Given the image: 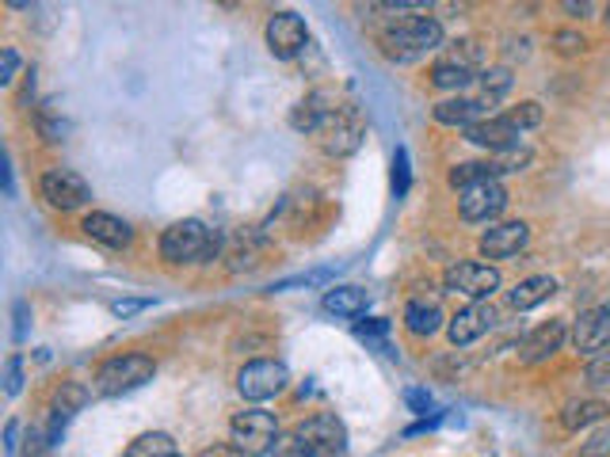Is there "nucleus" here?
Listing matches in <instances>:
<instances>
[{
    "mask_svg": "<svg viewBox=\"0 0 610 457\" xmlns=\"http://www.w3.org/2000/svg\"><path fill=\"white\" fill-rule=\"evenodd\" d=\"M287 385H290V374L279 359H252L245 362L237 374V393L252 404H263L271 401V396L287 393Z\"/></svg>",
    "mask_w": 610,
    "mask_h": 457,
    "instance_id": "423d86ee",
    "label": "nucleus"
},
{
    "mask_svg": "<svg viewBox=\"0 0 610 457\" xmlns=\"http://www.w3.org/2000/svg\"><path fill=\"white\" fill-rule=\"evenodd\" d=\"M496 324V313L493 305H485V301H474V305L458 309V313L446 321V335H451L454 347H469V343H477L480 335H488Z\"/></svg>",
    "mask_w": 610,
    "mask_h": 457,
    "instance_id": "ddd939ff",
    "label": "nucleus"
},
{
    "mask_svg": "<svg viewBox=\"0 0 610 457\" xmlns=\"http://www.w3.org/2000/svg\"><path fill=\"white\" fill-rule=\"evenodd\" d=\"M153 301H145V298H126V301H111V313L115 316H134V313H142V309H149Z\"/></svg>",
    "mask_w": 610,
    "mask_h": 457,
    "instance_id": "58836bf2",
    "label": "nucleus"
},
{
    "mask_svg": "<svg viewBox=\"0 0 610 457\" xmlns=\"http://www.w3.org/2000/svg\"><path fill=\"white\" fill-rule=\"evenodd\" d=\"M271 457H317V454L309 450V446H306L298 435H282V438H279V446H275V454H271Z\"/></svg>",
    "mask_w": 610,
    "mask_h": 457,
    "instance_id": "f704fd0d",
    "label": "nucleus"
},
{
    "mask_svg": "<svg viewBox=\"0 0 610 457\" xmlns=\"http://www.w3.org/2000/svg\"><path fill=\"white\" fill-rule=\"evenodd\" d=\"M378 46H382V54L390 62H416V58L443 46V23L435 15H409V20H397L393 28H385Z\"/></svg>",
    "mask_w": 610,
    "mask_h": 457,
    "instance_id": "f257e3e1",
    "label": "nucleus"
},
{
    "mask_svg": "<svg viewBox=\"0 0 610 457\" xmlns=\"http://www.w3.org/2000/svg\"><path fill=\"white\" fill-rule=\"evenodd\" d=\"M54 446H58V438L50 435L46 424H39V427H31L28 450H23V457H50V454H54Z\"/></svg>",
    "mask_w": 610,
    "mask_h": 457,
    "instance_id": "7c9ffc66",
    "label": "nucleus"
},
{
    "mask_svg": "<svg viewBox=\"0 0 610 457\" xmlns=\"http://www.w3.org/2000/svg\"><path fill=\"white\" fill-rule=\"evenodd\" d=\"M15 69H20V58H15L12 46H4L0 50V89H8L15 81Z\"/></svg>",
    "mask_w": 610,
    "mask_h": 457,
    "instance_id": "e433bc0d",
    "label": "nucleus"
},
{
    "mask_svg": "<svg viewBox=\"0 0 610 457\" xmlns=\"http://www.w3.org/2000/svg\"><path fill=\"white\" fill-rule=\"evenodd\" d=\"M405 401L412 412H420V416H427V408H432V393L427 390H405Z\"/></svg>",
    "mask_w": 610,
    "mask_h": 457,
    "instance_id": "79ce46f5",
    "label": "nucleus"
},
{
    "mask_svg": "<svg viewBox=\"0 0 610 457\" xmlns=\"http://www.w3.org/2000/svg\"><path fill=\"white\" fill-rule=\"evenodd\" d=\"M572 347L580 351V355H591L596 359L599 351L610 347V305H591L583 309V313L572 321Z\"/></svg>",
    "mask_w": 610,
    "mask_h": 457,
    "instance_id": "f8f14e48",
    "label": "nucleus"
},
{
    "mask_svg": "<svg viewBox=\"0 0 610 457\" xmlns=\"http://www.w3.org/2000/svg\"><path fill=\"white\" fill-rule=\"evenodd\" d=\"M443 290L454 298H466L469 305H474V301H485L500 290V271H496L493 263H477V260L451 263L443 271Z\"/></svg>",
    "mask_w": 610,
    "mask_h": 457,
    "instance_id": "39448f33",
    "label": "nucleus"
},
{
    "mask_svg": "<svg viewBox=\"0 0 610 457\" xmlns=\"http://www.w3.org/2000/svg\"><path fill=\"white\" fill-rule=\"evenodd\" d=\"M218 256V232L199 218H184L161 232V260L165 263H206Z\"/></svg>",
    "mask_w": 610,
    "mask_h": 457,
    "instance_id": "f03ea898",
    "label": "nucleus"
},
{
    "mask_svg": "<svg viewBox=\"0 0 610 457\" xmlns=\"http://www.w3.org/2000/svg\"><path fill=\"white\" fill-rule=\"evenodd\" d=\"M89 390H84L81 382H62L54 390V401H50V419H58V424H69V419L76 416V412L89 404Z\"/></svg>",
    "mask_w": 610,
    "mask_h": 457,
    "instance_id": "4be33fe9",
    "label": "nucleus"
},
{
    "mask_svg": "<svg viewBox=\"0 0 610 457\" xmlns=\"http://www.w3.org/2000/svg\"><path fill=\"white\" fill-rule=\"evenodd\" d=\"M488 107H493V103L480 100V96H454V100L435 103L432 115H435V123H443V126H462V131H469V126L493 118L488 115Z\"/></svg>",
    "mask_w": 610,
    "mask_h": 457,
    "instance_id": "dca6fc26",
    "label": "nucleus"
},
{
    "mask_svg": "<svg viewBox=\"0 0 610 457\" xmlns=\"http://www.w3.org/2000/svg\"><path fill=\"white\" fill-rule=\"evenodd\" d=\"M443 58L446 62H454V65H462V69H469V73H485V50H480V42L477 39H462V42H454V46H446L443 50Z\"/></svg>",
    "mask_w": 610,
    "mask_h": 457,
    "instance_id": "bb28decb",
    "label": "nucleus"
},
{
    "mask_svg": "<svg viewBox=\"0 0 610 457\" xmlns=\"http://www.w3.org/2000/svg\"><path fill=\"white\" fill-rule=\"evenodd\" d=\"M565 340H569V324H565V321H546V324H538L535 332L523 335V343H519V362H527V366H538V362L554 359L557 351L565 347Z\"/></svg>",
    "mask_w": 610,
    "mask_h": 457,
    "instance_id": "2eb2a0df",
    "label": "nucleus"
},
{
    "mask_svg": "<svg viewBox=\"0 0 610 457\" xmlns=\"http://www.w3.org/2000/svg\"><path fill=\"white\" fill-rule=\"evenodd\" d=\"M153 374H157V362L149 355H115L107 359L103 366L96 370V377H92V390L100 396H126L134 390H142L145 382H153Z\"/></svg>",
    "mask_w": 610,
    "mask_h": 457,
    "instance_id": "20e7f679",
    "label": "nucleus"
},
{
    "mask_svg": "<svg viewBox=\"0 0 610 457\" xmlns=\"http://www.w3.org/2000/svg\"><path fill=\"white\" fill-rule=\"evenodd\" d=\"M530 240V226L527 221H504V226L485 229V237L477 240V252L485 260H511L527 248Z\"/></svg>",
    "mask_w": 610,
    "mask_h": 457,
    "instance_id": "4468645a",
    "label": "nucleus"
},
{
    "mask_svg": "<svg viewBox=\"0 0 610 457\" xmlns=\"http://www.w3.org/2000/svg\"><path fill=\"white\" fill-rule=\"evenodd\" d=\"M363 123H359V115L351 107H343L337 103L332 107V115L324 118V126L317 131V142H321V149L329 153V157H351V153L363 145Z\"/></svg>",
    "mask_w": 610,
    "mask_h": 457,
    "instance_id": "1a4fd4ad",
    "label": "nucleus"
},
{
    "mask_svg": "<svg viewBox=\"0 0 610 457\" xmlns=\"http://www.w3.org/2000/svg\"><path fill=\"white\" fill-rule=\"evenodd\" d=\"M81 229H84V237L96 240L103 248H131V240H134V229L107 210H92L89 218L81 221Z\"/></svg>",
    "mask_w": 610,
    "mask_h": 457,
    "instance_id": "a211bd4d",
    "label": "nucleus"
},
{
    "mask_svg": "<svg viewBox=\"0 0 610 457\" xmlns=\"http://www.w3.org/2000/svg\"><path fill=\"white\" fill-rule=\"evenodd\" d=\"M279 438V419L263 408H245L229 419V443L245 457H271Z\"/></svg>",
    "mask_w": 610,
    "mask_h": 457,
    "instance_id": "7ed1b4c3",
    "label": "nucleus"
},
{
    "mask_svg": "<svg viewBox=\"0 0 610 457\" xmlns=\"http://www.w3.org/2000/svg\"><path fill=\"white\" fill-rule=\"evenodd\" d=\"M393 184H397V195H405L409 191V153L405 149H397V160H393Z\"/></svg>",
    "mask_w": 610,
    "mask_h": 457,
    "instance_id": "ea45409f",
    "label": "nucleus"
},
{
    "mask_svg": "<svg viewBox=\"0 0 610 457\" xmlns=\"http://www.w3.org/2000/svg\"><path fill=\"white\" fill-rule=\"evenodd\" d=\"M4 450L8 454H20V424H15V419H8V427H4Z\"/></svg>",
    "mask_w": 610,
    "mask_h": 457,
    "instance_id": "37998d69",
    "label": "nucleus"
},
{
    "mask_svg": "<svg viewBox=\"0 0 610 457\" xmlns=\"http://www.w3.org/2000/svg\"><path fill=\"white\" fill-rule=\"evenodd\" d=\"M477 81H480V100L496 103V100L504 96V92L511 89V69H504V65H496V69H485V73H480Z\"/></svg>",
    "mask_w": 610,
    "mask_h": 457,
    "instance_id": "cd10ccee",
    "label": "nucleus"
},
{
    "mask_svg": "<svg viewBox=\"0 0 610 457\" xmlns=\"http://www.w3.org/2000/svg\"><path fill=\"white\" fill-rule=\"evenodd\" d=\"M474 81H477V73L446 62V58H440V62L432 65V84L435 89H443V92H462V89H469Z\"/></svg>",
    "mask_w": 610,
    "mask_h": 457,
    "instance_id": "a878e982",
    "label": "nucleus"
},
{
    "mask_svg": "<svg viewBox=\"0 0 610 457\" xmlns=\"http://www.w3.org/2000/svg\"><path fill=\"white\" fill-rule=\"evenodd\" d=\"M607 404L603 401H569L561 408V427L565 430H583L591 424H603L607 419Z\"/></svg>",
    "mask_w": 610,
    "mask_h": 457,
    "instance_id": "5701e85b",
    "label": "nucleus"
},
{
    "mask_svg": "<svg viewBox=\"0 0 610 457\" xmlns=\"http://www.w3.org/2000/svg\"><path fill=\"white\" fill-rule=\"evenodd\" d=\"M366 305H371V294L363 287H332L321 301L329 316H359L366 313Z\"/></svg>",
    "mask_w": 610,
    "mask_h": 457,
    "instance_id": "412c9836",
    "label": "nucleus"
},
{
    "mask_svg": "<svg viewBox=\"0 0 610 457\" xmlns=\"http://www.w3.org/2000/svg\"><path fill=\"white\" fill-rule=\"evenodd\" d=\"M263 39H268V50L279 62H290L309 46V28L298 12H275L263 28Z\"/></svg>",
    "mask_w": 610,
    "mask_h": 457,
    "instance_id": "9d476101",
    "label": "nucleus"
},
{
    "mask_svg": "<svg viewBox=\"0 0 610 457\" xmlns=\"http://www.w3.org/2000/svg\"><path fill=\"white\" fill-rule=\"evenodd\" d=\"M332 279V271H309V274H290V279L275 282V294H287V290H302V287H324Z\"/></svg>",
    "mask_w": 610,
    "mask_h": 457,
    "instance_id": "c756f323",
    "label": "nucleus"
},
{
    "mask_svg": "<svg viewBox=\"0 0 610 457\" xmlns=\"http://www.w3.org/2000/svg\"><path fill=\"white\" fill-rule=\"evenodd\" d=\"M451 187H458V191H466V187H477V184H488V179H500V172H496L493 160H469V164H454L451 168Z\"/></svg>",
    "mask_w": 610,
    "mask_h": 457,
    "instance_id": "393cba45",
    "label": "nucleus"
},
{
    "mask_svg": "<svg viewBox=\"0 0 610 457\" xmlns=\"http://www.w3.org/2000/svg\"><path fill=\"white\" fill-rule=\"evenodd\" d=\"M294 435L313 450L317 457H348V427L332 412H317V416L302 419Z\"/></svg>",
    "mask_w": 610,
    "mask_h": 457,
    "instance_id": "0eeeda50",
    "label": "nucleus"
},
{
    "mask_svg": "<svg viewBox=\"0 0 610 457\" xmlns=\"http://www.w3.org/2000/svg\"><path fill=\"white\" fill-rule=\"evenodd\" d=\"M20 390H23V359L12 355L4 366V396H20Z\"/></svg>",
    "mask_w": 610,
    "mask_h": 457,
    "instance_id": "72a5a7b5",
    "label": "nucleus"
},
{
    "mask_svg": "<svg viewBox=\"0 0 610 457\" xmlns=\"http://www.w3.org/2000/svg\"><path fill=\"white\" fill-rule=\"evenodd\" d=\"M123 457H184L176 446V438L165 435V430H145V435H137L131 446H126Z\"/></svg>",
    "mask_w": 610,
    "mask_h": 457,
    "instance_id": "b1692460",
    "label": "nucleus"
},
{
    "mask_svg": "<svg viewBox=\"0 0 610 457\" xmlns=\"http://www.w3.org/2000/svg\"><path fill=\"white\" fill-rule=\"evenodd\" d=\"M390 332V321H366V324H355V335L359 340H382Z\"/></svg>",
    "mask_w": 610,
    "mask_h": 457,
    "instance_id": "a19ab883",
    "label": "nucleus"
},
{
    "mask_svg": "<svg viewBox=\"0 0 610 457\" xmlns=\"http://www.w3.org/2000/svg\"><path fill=\"white\" fill-rule=\"evenodd\" d=\"M583 46H588V39H583L580 31H557L554 34V50L557 54H565V58L583 54Z\"/></svg>",
    "mask_w": 610,
    "mask_h": 457,
    "instance_id": "473e14b6",
    "label": "nucleus"
},
{
    "mask_svg": "<svg viewBox=\"0 0 610 457\" xmlns=\"http://www.w3.org/2000/svg\"><path fill=\"white\" fill-rule=\"evenodd\" d=\"M588 382H591V385H610V347H607V351H599V355L591 359V366H588Z\"/></svg>",
    "mask_w": 610,
    "mask_h": 457,
    "instance_id": "c9c22d12",
    "label": "nucleus"
},
{
    "mask_svg": "<svg viewBox=\"0 0 610 457\" xmlns=\"http://www.w3.org/2000/svg\"><path fill=\"white\" fill-rule=\"evenodd\" d=\"M508 118L519 131H530V126H538L542 123V103H535V100H527V103H519V107H511L508 111Z\"/></svg>",
    "mask_w": 610,
    "mask_h": 457,
    "instance_id": "2f4dec72",
    "label": "nucleus"
},
{
    "mask_svg": "<svg viewBox=\"0 0 610 457\" xmlns=\"http://www.w3.org/2000/svg\"><path fill=\"white\" fill-rule=\"evenodd\" d=\"M610 454V430H596L588 438V446L580 450V457H607Z\"/></svg>",
    "mask_w": 610,
    "mask_h": 457,
    "instance_id": "4c0bfd02",
    "label": "nucleus"
},
{
    "mask_svg": "<svg viewBox=\"0 0 610 457\" xmlns=\"http://www.w3.org/2000/svg\"><path fill=\"white\" fill-rule=\"evenodd\" d=\"M603 20H607V23H610V4H607V15H603Z\"/></svg>",
    "mask_w": 610,
    "mask_h": 457,
    "instance_id": "c03bdc74",
    "label": "nucleus"
},
{
    "mask_svg": "<svg viewBox=\"0 0 610 457\" xmlns=\"http://www.w3.org/2000/svg\"><path fill=\"white\" fill-rule=\"evenodd\" d=\"M458 210L466 221H496L504 210H508V191H504L500 179H488V184H477V187H466L458 198Z\"/></svg>",
    "mask_w": 610,
    "mask_h": 457,
    "instance_id": "9b49d317",
    "label": "nucleus"
},
{
    "mask_svg": "<svg viewBox=\"0 0 610 457\" xmlns=\"http://www.w3.org/2000/svg\"><path fill=\"white\" fill-rule=\"evenodd\" d=\"M39 191H42V198H46L50 206H54V210H62V214L81 210V206L92 198L89 179H84L81 172H73V168H50V172H42Z\"/></svg>",
    "mask_w": 610,
    "mask_h": 457,
    "instance_id": "6e6552de",
    "label": "nucleus"
},
{
    "mask_svg": "<svg viewBox=\"0 0 610 457\" xmlns=\"http://www.w3.org/2000/svg\"><path fill=\"white\" fill-rule=\"evenodd\" d=\"M519 126L511 123L508 115H493L485 118V123L469 126L466 131V142L477 145V149H488V153H500V149H511V145H519Z\"/></svg>",
    "mask_w": 610,
    "mask_h": 457,
    "instance_id": "f3484780",
    "label": "nucleus"
},
{
    "mask_svg": "<svg viewBox=\"0 0 610 457\" xmlns=\"http://www.w3.org/2000/svg\"><path fill=\"white\" fill-rule=\"evenodd\" d=\"M557 294V279H549V274H530V279L515 282V290L508 294L511 309H519V313H527V309H538L542 301H549Z\"/></svg>",
    "mask_w": 610,
    "mask_h": 457,
    "instance_id": "aec40b11",
    "label": "nucleus"
},
{
    "mask_svg": "<svg viewBox=\"0 0 610 457\" xmlns=\"http://www.w3.org/2000/svg\"><path fill=\"white\" fill-rule=\"evenodd\" d=\"M443 309H440V301H432V298H412L409 305H405V328L416 340H427V335H435L443 328Z\"/></svg>",
    "mask_w": 610,
    "mask_h": 457,
    "instance_id": "6ab92c4d",
    "label": "nucleus"
},
{
    "mask_svg": "<svg viewBox=\"0 0 610 457\" xmlns=\"http://www.w3.org/2000/svg\"><path fill=\"white\" fill-rule=\"evenodd\" d=\"M535 160V153L527 149V145H511V149H500V153H493V164H496V172H523L527 164Z\"/></svg>",
    "mask_w": 610,
    "mask_h": 457,
    "instance_id": "c85d7f7f",
    "label": "nucleus"
}]
</instances>
